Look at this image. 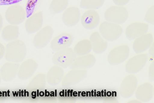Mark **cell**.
I'll list each match as a JSON object with an SVG mask.
<instances>
[{"mask_svg": "<svg viewBox=\"0 0 154 103\" xmlns=\"http://www.w3.org/2000/svg\"><path fill=\"white\" fill-rule=\"evenodd\" d=\"M27 55V48L22 40H16L7 44L5 48V58L8 62H22Z\"/></svg>", "mask_w": 154, "mask_h": 103, "instance_id": "obj_1", "label": "cell"}, {"mask_svg": "<svg viewBox=\"0 0 154 103\" xmlns=\"http://www.w3.org/2000/svg\"><path fill=\"white\" fill-rule=\"evenodd\" d=\"M99 32L102 37L107 41L117 40L122 34L123 29L119 24L109 22H102L99 26Z\"/></svg>", "mask_w": 154, "mask_h": 103, "instance_id": "obj_2", "label": "cell"}, {"mask_svg": "<svg viewBox=\"0 0 154 103\" xmlns=\"http://www.w3.org/2000/svg\"><path fill=\"white\" fill-rule=\"evenodd\" d=\"M76 55L73 49L67 48L56 52L53 55L52 61L56 66L62 68H67L70 66L71 64L76 58Z\"/></svg>", "mask_w": 154, "mask_h": 103, "instance_id": "obj_3", "label": "cell"}, {"mask_svg": "<svg viewBox=\"0 0 154 103\" xmlns=\"http://www.w3.org/2000/svg\"><path fill=\"white\" fill-rule=\"evenodd\" d=\"M104 17L107 22L122 24L126 21L128 12L127 9L123 6H111L106 11Z\"/></svg>", "mask_w": 154, "mask_h": 103, "instance_id": "obj_4", "label": "cell"}, {"mask_svg": "<svg viewBox=\"0 0 154 103\" xmlns=\"http://www.w3.org/2000/svg\"><path fill=\"white\" fill-rule=\"evenodd\" d=\"M130 55V48L121 45L112 49L107 56V61L112 66H117L125 62Z\"/></svg>", "mask_w": 154, "mask_h": 103, "instance_id": "obj_5", "label": "cell"}, {"mask_svg": "<svg viewBox=\"0 0 154 103\" xmlns=\"http://www.w3.org/2000/svg\"><path fill=\"white\" fill-rule=\"evenodd\" d=\"M6 19L11 25H17L20 24L26 17L25 9L19 5L10 6L5 12Z\"/></svg>", "mask_w": 154, "mask_h": 103, "instance_id": "obj_6", "label": "cell"}, {"mask_svg": "<svg viewBox=\"0 0 154 103\" xmlns=\"http://www.w3.org/2000/svg\"><path fill=\"white\" fill-rule=\"evenodd\" d=\"M148 56L146 54H140L132 57L126 64L125 69L126 72L134 74L139 72L145 66Z\"/></svg>", "mask_w": 154, "mask_h": 103, "instance_id": "obj_7", "label": "cell"}, {"mask_svg": "<svg viewBox=\"0 0 154 103\" xmlns=\"http://www.w3.org/2000/svg\"><path fill=\"white\" fill-rule=\"evenodd\" d=\"M137 79L133 75H129L125 77L120 87V94L124 98H129L134 93L137 86Z\"/></svg>", "mask_w": 154, "mask_h": 103, "instance_id": "obj_8", "label": "cell"}, {"mask_svg": "<svg viewBox=\"0 0 154 103\" xmlns=\"http://www.w3.org/2000/svg\"><path fill=\"white\" fill-rule=\"evenodd\" d=\"M53 32V28L49 25L38 31L33 40L34 46L38 49L46 46L52 38Z\"/></svg>", "mask_w": 154, "mask_h": 103, "instance_id": "obj_9", "label": "cell"}, {"mask_svg": "<svg viewBox=\"0 0 154 103\" xmlns=\"http://www.w3.org/2000/svg\"><path fill=\"white\" fill-rule=\"evenodd\" d=\"M87 75L85 69H72L69 71L62 80V85L65 87L71 86L82 82Z\"/></svg>", "mask_w": 154, "mask_h": 103, "instance_id": "obj_10", "label": "cell"}, {"mask_svg": "<svg viewBox=\"0 0 154 103\" xmlns=\"http://www.w3.org/2000/svg\"><path fill=\"white\" fill-rule=\"evenodd\" d=\"M73 41V36L69 33H62L56 36L51 42V48L54 51H59L69 48Z\"/></svg>", "mask_w": 154, "mask_h": 103, "instance_id": "obj_11", "label": "cell"}, {"mask_svg": "<svg viewBox=\"0 0 154 103\" xmlns=\"http://www.w3.org/2000/svg\"><path fill=\"white\" fill-rule=\"evenodd\" d=\"M37 68L38 64L34 60L27 59L19 66L17 76L20 80H27L35 73Z\"/></svg>", "mask_w": 154, "mask_h": 103, "instance_id": "obj_12", "label": "cell"}, {"mask_svg": "<svg viewBox=\"0 0 154 103\" xmlns=\"http://www.w3.org/2000/svg\"><path fill=\"white\" fill-rule=\"evenodd\" d=\"M80 19L82 26L88 30H93L96 28L100 22L99 15L94 10L86 11Z\"/></svg>", "mask_w": 154, "mask_h": 103, "instance_id": "obj_13", "label": "cell"}, {"mask_svg": "<svg viewBox=\"0 0 154 103\" xmlns=\"http://www.w3.org/2000/svg\"><path fill=\"white\" fill-rule=\"evenodd\" d=\"M149 29V25L145 23L136 22L128 25L125 34L130 40H135L137 38L146 34Z\"/></svg>", "mask_w": 154, "mask_h": 103, "instance_id": "obj_14", "label": "cell"}, {"mask_svg": "<svg viewBox=\"0 0 154 103\" xmlns=\"http://www.w3.org/2000/svg\"><path fill=\"white\" fill-rule=\"evenodd\" d=\"M80 11L78 8L70 7L65 10L62 16L63 23L67 27L76 25L80 20Z\"/></svg>", "mask_w": 154, "mask_h": 103, "instance_id": "obj_15", "label": "cell"}, {"mask_svg": "<svg viewBox=\"0 0 154 103\" xmlns=\"http://www.w3.org/2000/svg\"><path fill=\"white\" fill-rule=\"evenodd\" d=\"M19 64L18 63L8 62L4 64L0 70L2 80L5 82H10L14 79L17 75Z\"/></svg>", "mask_w": 154, "mask_h": 103, "instance_id": "obj_16", "label": "cell"}, {"mask_svg": "<svg viewBox=\"0 0 154 103\" xmlns=\"http://www.w3.org/2000/svg\"><path fill=\"white\" fill-rule=\"evenodd\" d=\"M43 17L42 12H36L29 17L25 22V29L31 34L39 31L43 25Z\"/></svg>", "mask_w": 154, "mask_h": 103, "instance_id": "obj_17", "label": "cell"}, {"mask_svg": "<svg viewBox=\"0 0 154 103\" xmlns=\"http://www.w3.org/2000/svg\"><path fill=\"white\" fill-rule=\"evenodd\" d=\"M153 36L151 33L144 34L136 39L133 44V48L137 54H140L148 49L153 42Z\"/></svg>", "mask_w": 154, "mask_h": 103, "instance_id": "obj_18", "label": "cell"}, {"mask_svg": "<svg viewBox=\"0 0 154 103\" xmlns=\"http://www.w3.org/2000/svg\"><path fill=\"white\" fill-rule=\"evenodd\" d=\"M96 63V58L93 55L80 56L75 59L71 64L70 68L72 69H87L93 67Z\"/></svg>", "mask_w": 154, "mask_h": 103, "instance_id": "obj_19", "label": "cell"}, {"mask_svg": "<svg viewBox=\"0 0 154 103\" xmlns=\"http://www.w3.org/2000/svg\"><path fill=\"white\" fill-rule=\"evenodd\" d=\"M134 93L137 99L146 102L153 96V87L149 83H144L136 88Z\"/></svg>", "mask_w": 154, "mask_h": 103, "instance_id": "obj_20", "label": "cell"}, {"mask_svg": "<svg viewBox=\"0 0 154 103\" xmlns=\"http://www.w3.org/2000/svg\"><path fill=\"white\" fill-rule=\"evenodd\" d=\"M92 50L96 54H102L105 52L107 48V42L98 32H94L90 36Z\"/></svg>", "mask_w": 154, "mask_h": 103, "instance_id": "obj_21", "label": "cell"}, {"mask_svg": "<svg viewBox=\"0 0 154 103\" xmlns=\"http://www.w3.org/2000/svg\"><path fill=\"white\" fill-rule=\"evenodd\" d=\"M46 82L48 84L56 86L62 82L63 78V70L62 67L54 66L51 67L46 75Z\"/></svg>", "mask_w": 154, "mask_h": 103, "instance_id": "obj_22", "label": "cell"}, {"mask_svg": "<svg viewBox=\"0 0 154 103\" xmlns=\"http://www.w3.org/2000/svg\"><path fill=\"white\" fill-rule=\"evenodd\" d=\"M3 39L7 42H11L17 40L19 35V27L16 25H7L2 30Z\"/></svg>", "mask_w": 154, "mask_h": 103, "instance_id": "obj_23", "label": "cell"}, {"mask_svg": "<svg viewBox=\"0 0 154 103\" xmlns=\"http://www.w3.org/2000/svg\"><path fill=\"white\" fill-rule=\"evenodd\" d=\"M46 78L45 74L36 75L29 83L27 88L30 91H36L44 88L46 86Z\"/></svg>", "mask_w": 154, "mask_h": 103, "instance_id": "obj_24", "label": "cell"}, {"mask_svg": "<svg viewBox=\"0 0 154 103\" xmlns=\"http://www.w3.org/2000/svg\"><path fill=\"white\" fill-rule=\"evenodd\" d=\"M74 52L76 55L83 56L88 55L92 51L91 42L88 40H83L76 43L74 47Z\"/></svg>", "mask_w": 154, "mask_h": 103, "instance_id": "obj_25", "label": "cell"}, {"mask_svg": "<svg viewBox=\"0 0 154 103\" xmlns=\"http://www.w3.org/2000/svg\"><path fill=\"white\" fill-rule=\"evenodd\" d=\"M68 5V0H53L49 6V11L52 14L60 13L67 9Z\"/></svg>", "mask_w": 154, "mask_h": 103, "instance_id": "obj_26", "label": "cell"}, {"mask_svg": "<svg viewBox=\"0 0 154 103\" xmlns=\"http://www.w3.org/2000/svg\"><path fill=\"white\" fill-rule=\"evenodd\" d=\"M104 0H81L80 7L88 10H95L103 5Z\"/></svg>", "mask_w": 154, "mask_h": 103, "instance_id": "obj_27", "label": "cell"}, {"mask_svg": "<svg viewBox=\"0 0 154 103\" xmlns=\"http://www.w3.org/2000/svg\"><path fill=\"white\" fill-rule=\"evenodd\" d=\"M145 20L150 23H154V6H152L147 11L146 16H145Z\"/></svg>", "mask_w": 154, "mask_h": 103, "instance_id": "obj_28", "label": "cell"}, {"mask_svg": "<svg viewBox=\"0 0 154 103\" xmlns=\"http://www.w3.org/2000/svg\"><path fill=\"white\" fill-rule=\"evenodd\" d=\"M130 0H113V3L118 6H122L126 5Z\"/></svg>", "mask_w": 154, "mask_h": 103, "instance_id": "obj_29", "label": "cell"}, {"mask_svg": "<svg viewBox=\"0 0 154 103\" xmlns=\"http://www.w3.org/2000/svg\"><path fill=\"white\" fill-rule=\"evenodd\" d=\"M5 55V46L0 43V60H1Z\"/></svg>", "mask_w": 154, "mask_h": 103, "instance_id": "obj_30", "label": "cell"}, {"mask_svg": "<svg viewBox=\"0 0 154 103\" xmlns=\"http://www.w3.org/2000/svg\"><path fill=\"white\" fill-rule=\"evenodd\" d=\"M149 73V76L151 80H153V63L151 64Z\"/></svg>", "mask_w": 154, "mask_h": 103, "instance_id": "obj_31", "label": "cell"}, {"mask_svg": "<svg viewBox=\"0 0 154 103\" xmlns=\"http://www.w3.org/2000/svg\"><path fill=\"white\" fill-rule=\"evenodd\" d=\"M2 27H3V18L2 15L0 14V31L2 30Z\"/></svg>", "mask_w": 154, "mask_h": 103, "instance_id": "obj_32", "label": "cell"}, {"mask_svg": "<svg viewBox=\"0 0 154 103\" xmlns=\"http://www.w3.org/2000/svg\"><path fill=\"white\" fill-rule=\"evenodd\" d=\"M1 82H2V77H1V75H0V83H1Z\"/></svg>", "mask_w": 154, "mask_h": 103, "instance_id": "obj_33", "label": "cell"}]
</instances>
